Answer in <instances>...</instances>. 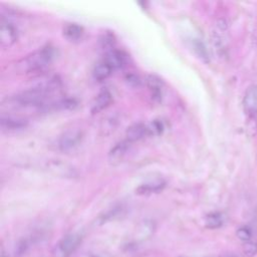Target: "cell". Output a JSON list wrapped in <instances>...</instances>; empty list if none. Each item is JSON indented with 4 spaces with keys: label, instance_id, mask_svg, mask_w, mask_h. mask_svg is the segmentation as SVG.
<instances>
[{
    "label": "cell",
    "instance_id": "obj_1",
    "mask_svg": "<svg viewBox=\"0 0 257 257\" xmlns=\"http://www.w3.org/2000/svg\"><path fill=\"white\" fill-rule=\"evenodd\" d=\"M54 57L55 50L52 46H44V48L21 59L16 64L17 71L25 74L41 72L53 62Z\"/></svg>",
    "mask_w": 257,
    "mask_h": 257
},
{
    "label": "cell",
    "instance_id": "obj_2",
    "mask_svg": "<svg viewBox=\"0 0 257 257\" xmlns=\"http://www.w3.org/2000/svg\"><path fill=\"white\" fill-rule=\"evenodd\" d=\"M82 236L78 233H72L61 238L52 251L53 257H69L80 246Z\"/></svg>",
    "mask_w": 257,
    "mask_h": 257
},
{
    "label": "cell",
    "instance_id": "obj_3",
    "mask_svg": "<svg viewBox=\"0 0 257 257\" xmlns=\"http://www.w3.org/2000/svg\"><path fill=\"white\" fill-rule=\"evenodd\" d=\"M83 133L81 130L72 129L64 132L58 139L57 147L62 152H69L76 149L82 142Z\"/></svg>",
    "mask_w": 257,
    "mask_h": 257
},
{
    "label": "cell",
    "instance_id": "obj_4",
    "mask_svg": "<svg viewBox=\"0 0 257 257\" xmlns=\"http://www.w3.org/2000/svg\"><path fill=\"white\" fill-rule=\"evenodd\" d=\"M18 37V32L16 28L12 23L8 21H1V26H0V43L3 48H10L13 45Z\"/></svg>",
    "mask_w": 257,
    "mask_h": 257
},
{
    "label": "cell",
    "instance_id": "obj_5",
    "mask_svg": "<svg viewBox=\"0 0 257 257\" xmlns=\"http://www.w3.org/2000/svg\"><path fill=\"white\" fill-rule=\"evenodd\" d=\"M243 110L250 118L257 114V85L247 88L243 98Z\"/></svg>",
    "mask_w": 257,
    "mask_h": 257
},
{
    "label": "cell",
    "instance_id": "obj_6",
    "mask_svg": "<svg viewBox=\"0 0 257 257\" xmlns=\"http://www.w3.org/2000/svg\"><path fill=\"white\" fill-rule=\"evenodd\" d=\"M28 121L19 116H12V115H2L1 120H0V125L1 129L5 132H16L23 130L28 127Z\"/></svg>",
    "mask_w": 257,
    "mask_h": 257
},
{
    "label": "cell",
    "instance_id": "obj_7",
    "mask_svg": "<svg viewBox=\"0 0 257 257\" xmlns=\"http://www.w3.org/2000/svg\"><path fill=\"white\" fill-rule=\"evenodd\" d=\"M130 146H131V143L128 141V140H124V141L115 144L109 153L110 162L113 163V164L120 163L124 159V157L127 155V152L129 151Z\"/></svg>",
    "mask_w": 257,
    "mask_h": 257
},
{
    "label": "cell",
    "instance_id": "obj_8",
    "mask_svg": "<svg viewBox=\"0 0 257 257\" xmlns=\"http://www.w3.org/2000/svg\"><path fill=\"white\" fill-rule=\"evenodd\" d=\"M166 183L162 180H155L150 181L148 183L140 185L136 189V193L138 195H151L155 193L161 192L165 188Z\"/></svg>",
    "mask_w": 257,
    "mask_h": 257
},
{
    "label": "cell",
    "instance_id": "obj_9",
    "mask_svg": "<svg viewBox=\"0 0 257 257\" xmlns=\"http://www.w3.org/2000/svg\"><path fill=\"white\" fill-rule=\"evenodd\" d=\"M112 101H113L112 93L107 89L102 90L91 105V109H90L91 114H98V113L104 111L111 105Z\"/></svg>",
    "mask_w": 257,
    "mask_h": 257
},
{
    "label": "cell",
    "instance_id": "obj_10",
    "mask_svg": "<svg viewBox=\"0 0 257 257\" xmlns=\"http://www.w3.org/2000/svg\"><path fill=\"white\" fill-rule=\"evenodd\" d=\"M104 60L108 63V65L113 69V71L122 68L127 62L125 54L120 51H114V50L109 52Z\"/></svg>",
    "mask_w": 257,
    "mask_h": 257
},
{
    "label": "cell",
    "instance_id": "obj_11",
    "mask_svg": "<svg viewBox=\"0 0 257 257\" xmlns=\"http://www.w3.org/2000/svg\"><path fill=\"white\" fill-rule=\"evenodd\" d=\"M148 136V128L145 124H134L128 128L126 132V137L130 143L139 141V140L143 139L144 137Z\"/></svg>",
    "mask_w": 257,
    "mask_h": 257
},
{
    "label": "cell",
    "instance_id": "obj_12",
    "mask_svg": "<svg viewBox=\"0 0 257 257\" xmlns=\"http://www.w3.org/2000/svg\"><path fill=\"white\" fill-rule=\"evenodd\" d=\"M147 86L152 92V97L156 99L157 101L161 100L162 97V87H163V82L156 76H148L146 80Z\"/></svg>",
    "mask_w": 257,
    "mask_h": 257
},
{
    "label": "cell",
    "instance_id": "obj_13",
    "mask_svg": "<svg viewBox=\"0 0 257 257\" xmlns=\"http://www.w3.org/2000/svg\"><path fill=\"white\" fill-rule=\"evenodd\" d=\"M84 34V29L77 23H69L63 29V35L71 41H77L82 38Z\"/></svg>",
    "mask_w": 257,
    "mask_h": 257
},
{
    "label": "cell",
    "instance_id": "obj_14",
    "mask_svg": "<svg viewBox=\"0 0 257 257\" xmlns=\"http://www.w3.org/2000/svg\"><path fill=\"white\" fill-rule=\"evenodd\" d=\"M113 73V69L108 65V63L103 60L101 62H99L95 68H93V72H92V75H93V78H95L97 81H105L106 79H108Z\"/></svg>",
    "mask_w": 257,
    "mask_h": 257
},
{
    "label": "cell",
    "instance_id": "obj_15",
    "mask_svg": "<svg viewBox=\"0 0 257 257\" xmlns=\"http://www.w3.org/2000/svg\"><path fill=\"white\" fill-rule=\"evenodd\" d=\"M224 223V217L221 213H210L205 218V225L209 229H217Z\"/></svg>",
    "mask_w": 257,
    "mask_h": 257
},
{
    "label": "cell",
    "instance_id": "obj_16",
    "mask_svg": "<svg viewBox=\"0 0 257 257\" xmlns=\"http://www.w3.org/2000/svg\"><path fill=\"white\" fill-rule=\"evenodd\" d=\"M147 128H148V136H158L162 134L163 130H164L163 123L158 120L151 122L149 125H147Z\"/></svg>",
    "mask_w": 257,
    "mask_h": 257
},
{
    "label": "cell",
    "instance_id": "obj_17",
    "mask_svg": "<svg viewBox=\"0 0 257 257\" xmlns=\"http://www.w3.org/2000/svg\"><path fill=\"white\" fill-rule=\"evenodd\" d=\"M236 235H237V237H238L240 240H242V241H244V242H248V241H250V239H251L252 233H251V230H250L249 227L243 226V227H240V228L237 230Z\"/></svg>",
    "mask_w": 257,
    "mask_h": 257
},
{
    "label": "cell",
    "instance_id": "obj_18",
    "mask_svg": "<svg viewBox=\"0 0 257 257\" xmlns=\"http://www.w3.org/2000/svg\"><path fill=\"white\" fill-rule=\"evenodd\" d=\"M244 254L248 257H253L257 254V243L253 241H248L245 243L243 248Z\"/></svg>",
    "mask_w": 257,
    "mask_h": 257
},
{
    "label": "cell",
    "instance_id": "obj_19",
    "mask_svg": "<svg viewBox=\"0 0 257 257\" xmlns=\"http://www.w3.org/2000/svg\"><path fill=\"white\" fill-rule=\"evenodd\" d=\"M29 247V242L27 239H22V240L18 241V243L16 244L14 253L16 256H20L28 250Z\"/></svg>",
    "mask_w": 257,
    "mask_h": 257
},
{
    "label": "cell",
    "instance_id": "obj_20",
    "mask_svg": "<svg viewBox=\"0 0 257 257\" xmlns=\"http://www.w3.org/2000/svg\"><path fill=\"white\" fill-rule=\"evenodd\" d=\"M127 82L132 86H139L141 81H140L139 77L136 75H130L127 77Z\"/></svg>",
    "mask_w": 257,
    "mask_h": 257
},
{
    "label": "cell",
    "instance_id": "obj_21",
    "mask_svg": "<svg viewBox=\"0 0 257 257\" xmlns=\"http://www.w3.org/2000/svg\"><path fill=\"white\" fill-rule=\"evenodd\" d=\"M220 257H238V256L235 254H232V253H225V254L221 255Z\"/></svg>",
    "mask_w": 257,
    "mask_h": 257
},
{
    "label": "cell",
    "instance_id": "obj_22",
    "mask_svg": "<svg viewBox=\"0 0 257 257\" xmlns=\"http://www.w3.org/2000/svg\"><path fill=\"white\" fill-rule=\"evenodd\" d=\"M1 257H8V256H6V255H5V252H2V254H1Z\"/></svg>",
    "mask_w": 257,
    "mask_h": 257
},
{
    "label": "cell",
    "instance_id": "obj_23",
    "mask_svg": "<svg viewBox=\"0 0 257 257\" xmlns=\"http://www.w3.org/2000/svg\"><path fill=\"white\" fill-rule=\"evenodd\" d=\"M179 257H185V256H179Z\"/></svg>",
    "mask_w": 257,
    "mask_h": 257
}]
</instances>
